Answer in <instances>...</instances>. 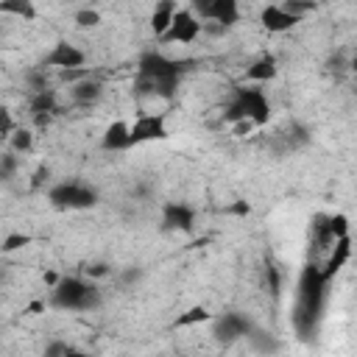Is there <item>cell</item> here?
Instances as JSON below:
<instances>
[{
    "label": "cell",
    "instance_id": "obj_1",
    "mask_svg": "<svg viewBox=\"0 0 357 357\" xmlns=\"http://www.w3.org/2000/svg\"><path fill=\"white\" fill-rule=\"evenodd\" d=\"M192 61L187 59H170L159 50H142L137 59V75H134V95L137 98H156V100H173L184 73Z\"/></svg>",
    "mask_w": 357,
    "mask_h": 357
},
{
    "label": "cell",
    "instance_id": "obj_2",
    "mask_svg": "<svg viewBox=\"0 0 357 357\" xmlns=\"http://www.w3.org/2000/svg\"><path fill=\"white\" fill-rule=\"evenodd\" d=\"M329 279L324 276V268L318 259H307L298 284H296V304H293V329L301 340H310L318 329V321L324 315V298H326Z\"/></svg>",
    "mask_w": 357,
    "mask_h": 357
},
{
    "label": "cell",
    "instance_id": "obj_3",
    "mask_svg": "<svg viewBox=\"0 0 357 357\" xmlns=\"http://www.w3.org/2000/svg\"><path fill=\"white\" fill-rule=\"evenodd\" d=\"M103 301L100 287L84 276H61L56 287H50V307L67 312H86L98 310Z\"/></svg>",
    "mask_w": 357,
    "mask_h": 357
},
{
    "label": "cell",
    "instance_id": "obj_4",
    "mask_svg": "<svg viewBox=\"0 0 357 357\" xmlns=\"http://www.w3.org/2000/svg\"><path fill=\"white\" fill-rule=\"evenodd\" d=\"M223 120L231 126L237 120H251L257 128L271 120V100L259 86H231L229 100L223 106Z\"/></svg>",
    "mask_w": 357,
    "mask_h": 357
},
{
    "label": "cell",
    "instance_id": "obj_5",
    "mask_svg": "<svg viewBox=\"0 0 357 357\" xmlns=\"http://www.w3.org/2000/svg\"><path fill=\"white\" fill-rule=\"evenodd\" d=\"M47 201L53 209H61V212L92 209L98 204V190L78 178H67V181H56L47 187Z\"/></svg>",
    "mask_w": 357,
    "mask_h": 357
},
{
    "label": "cell",
    "instance_id": "obj_6",
    "mask_svg": "<svg viewBox=\"0 0 357 357\" xmlns=\"http://www.w3.org/2000/svg\"><path fill=\"white\" fill-rule=\"evenodd\" d=\"M251 329H254V321L245 312H237V310H229V312L212 318V337L223 346H231L240 337H248Z\"/></svg>",
    "mask_w": 357,
    "mask_h": 357
},
{
    "label": "cell",
    "instance_id": "obj_7",
    "mask_svg": "<svg viewBox=\"0 0 357 357\" xmlns=\"http://www.w3.org/2000/svg\"><path fill=\"white\" fill-rule=\"evenodd\" d=\"M201 31H204L201 17H195L192 8H178L173 22H170V28L159 36V42H165V45H190V42L198 39Z\"/></svg>",
    "mask_w": 357,
    "mask_h": 357
},
{
    "label": "cell",
    "instance_id": "obj_8",
    "mask_svg": "<svg viewBox=\"0 0 357 357\" xmlns=\"http://www.w3.org/2000/svg\"><path fill=\"white\" fill-rule=\"evenodd\" d=\"M195 218H198V212L184 201H165L162 209H159V220H162L165 231L192 234L195 231Z\"/></svg>",
    "mask_w": 357,
    "mask_h": 357
},
{
    "label": "cell",
    "instance_id": "obj_9",
    "mask_svg": "<svg viewBox=\"0 0 357 357\" xmlns=\"http://www.w3.org/2000/svg\"><path fill=\"white\" fill-rule=\"evenodd\" d=\"M42 67H47V70H67V67H86V53L81 50V47H75L73 42H67V39H59V42H53V47L42 56V61H39Z\"/></svg>",
    "mask_w": 357,
    "mask_h": 357
},
{
    "label": "cell",
    "instance_id": "obj_10",
    "mask_svg": "<svg viewBox=\"0 0 357 357\" xmlns=\"http://www.w3.org/2000/svg\"><path fill=\"white\" fill-rule=\"evenodd\" d=\"M167 137H170L167 117L162 112L159 114H139L131 123V148L145 145V142H159V139H167Z\"/></svg>",
    "mask_w": 357,
    "mask_h": 357
},
{
    "label": "cell",
    "instance_id": "obj_11",
    "mask_svg": "<svg viewBox=\"0 0 357 357\" xmlns=\"http://www.w3.org/2000/svg\"><path fill=\"white\" fill-rule=\"evenodd\" d=\"M301 22V14H293L287 11L282 3H271L259 11V25L268 31V33H284L290 28H296Z\"/></svg>",
    "mask_w": 357,
    "mask_h": 357
},
{
    "label": "cell",
    "instance_id": "obj_12",
    "mask_svg": "<svg viewBox=\"0 0 357 357\" xmlns=\"http://www.w3.org/2000/svg\"><path fill=\"white\" fill-rule=\"evenodd\" d=\"M332 243H335V237L329 231V215L326 212H315L310 218V248H312L310 259H315L318 254H326L332 248Z\"/></svg>",
    "mask_w": 357,
    "mask_h": 357
},
{
    "label": "cell",
    "instance_id": "obj_13",
    "mask_svg": "<svg viewBox=\"0 0 357 357\" xmlns=\"http://www.w3.org/2000/svg\"><path fill=\"white\" fill-rule=\"evenodd\" d=\"M351 259V234H343V237H337L335 243H332V248L326 251V259H324V276L326 279H332L335 273H340L343 271V265Z\"/></svg>",
    "mask_w": 357,
    "mask_h": 357
},
{
    "label": "cell",
    "instance_id": "obj_14",
    "mask_svg": "<svg viewBox=\"0 0 357 357\" xmlns=\"http://www.w3.org/2000/svg\"><path fill=\"white\" fill-rule=\"evenodd\" d=\"M100 148L103 151H128L131 148V123L126 120H112L100 137Z\"/></svg>",
    "mask_w": 357,
    "mask_h": 357
},
{
    "label": "cell",
    "instance_id": "obj_15",
    "mask_svg": "<svg viewBox=\"0 0 357 357\" xmlns=\"http://www.w3.org/2000/svg\"><path fill=\"white\" fill-rule=\"evenodd\" d=\"M276 75H279V61H276L273 53L257 56V59L248 64V70H245V81H251V84H268V81H273Z\"/></svg>",
    "mask_w": 357,
    "mask_h": 357
},
{
    "label": "cell",
    "instance_id": "obj_16",
    "mask_svg": "<svg viewBox=\"0 0 357 357\" xmlns=\"http://www.w3.org/2000/svg\"><path fill=\"white\" fill-rule=\"evenodd\" d=\"M100 95H103V84L98 78H92V75L70 86V100L75 106H95L100 100Z\"/></svg>",
    "mask_w": 357,
    "mask_h": 357
},
{
    "label": "cell",
    "instance_id": "obj_17",
    "mask_svg": "<svg viewBox=\"0 0 357 357\" xmlns=\"http://www.w3.org/2000/svg\"><path fill=\"white\" fill-rule=\"evenodd\" d=\"M206 20L218 22L223 31H226V28H234V25L240 22V3H237V0H215Z\"/></svg>",
    "mask_w": 357,
    "mask_h": 357
},
{
    "label": "cell",
    "instance_id": "obj_18",
    "mask_svg": "<svg viewBox=\"0 0 357 357\" xmlns=\"http://www.w3.org/2000/svg\"><path fill=\"white\" fill-rule=\"evenodd\" d=\"M176 11H178L176 0H159V3H156V8L151 11V20H148V25H151V31H153V36H156V39L170 28V22H173Z\"/></svg>",
    "mask_w": 357,
    "mask_h": 357
},
{
    "label": "cell",
    "instance_id": "obj_19",
    "mask_svg": "<svg viewBox=\"0 0 357 357\" xmlns=\"http://www.w3.org/2000/svg\"><path fill=\"white\" fill-rule=\"evenodd\" d=\"M0 14L17 17V20H25V22H33L39 17L33 0H0Z\"/></svg>",
    "mask_w": 357,
    "mask_h": 357
},
{
    "label": "cell",
    "instance_id": "obj_20",
    "mask_svg": "<svg viewBox=\"0 0 357 357\" xmlns=\"http://www.w3.org/2000/svg\"><path fill=\"white\" fill-rule=\"evenodd\" d=\"M31 114H59V95L56 89H39L31 95Z\"/></svg>",
    "mask_w": 357,
    "mask_h": 357
},
{
    "label": "cell",
    "instance_id": "obj_21",
    "mask_svg": "<svg viewBox=\"0 0 357 357\" xmlns=\"http://www.w3.org/2000/svg\"><path fill=\"white\" fill-rule=\"evenodd\" d=\"M215 315L204 307V304H192L190 310H184L176 321H173V329H187V326H198V324H206V321H212Z\"/></svg>",
    "mask_w": 357,
    "mask_h": 357
},
{
    "label": "cell",
    "instance_id": "obj_22",
    "mask_svg": "<svg viewBox=\"0 0 357 357\" xmlns=\"http://www.w3.org/2000/svg\"><path fill=\"white\" fill-rule=\"evenodd\" d=\"M282 139H284V148L296 151V148H301V145L310 142V128L301 126V123H290V128L282 131Z\"/></svg>",
    "mask_w": 357,
    "mask_h": 357
},
{
    "label": "cell",
    "instance_id": "obj_23",
    "mask_svg": "<svg viewBox=\"0 0 357 357\" xmlns=\"http://www.w3.org/2000/svg\"><path fill=\"white\" fill-rule=\"evenodd\" d=\"M6 148H11V151H14V153H20V156H22V153H28V151L33 148V131L20 126V128L6 139Z\"/></svg>",
    "mask_w": 357,
    "mask_h": 357
},
{
    "label": "cell",
    "instance_id": "obj_24",
    "mask_svg": "<svg viewBox=\"0 0 357 357\" xmlns=\"http://www.w3.org/2000/svg\"><path fill=\"white\" fill-rule=\"evenodd\" d=\"M25 84H28L33 92H39V89H47V86H50V75H47V67H42V64L31 67V70L25 73Z\"/></svg>",
    "mask_w": 357,
    "mask_h": 357
},
{
    "label": "cell",
    "instance_id": "obj_25",
    "mask_svg": "<svg viewBox=\"0 0 357 357\" xmlns=\"http://www.w3.org/2000/svg\"><path fill=\"white\" fill-rule=\"evenodd\" d=\"M25 245H31V234L8 231V234L3 237V243H0V251H3V254H14V251H20V248H25Z\"/></svg>",
    "mask_w": 357,
    "mask_h": 357
},
{
    "label": "cell",
    "instance_id": "obj_26",
    "mask_svg": "<svg viewBox=\"0 0 357 357\" xmlns=\"http://www.w3.org/2000/svg\"><path fill=\"white\" fill-rule=\"evenodd\" d=\"M73 20H75L78 28H98V25L103 22V17H100L98 8H78V11L73 14Z\"/></svg>",
    "mask_w": 357,
    "mask_h": 357
},
{
    "label": "cell",
    "instance_id": "obj_27",
    "mask_svg": "<svg viewBox=\"0 0 357 357\" xmlns=\"http://www.w3.org/2000/svg\"><path fill=\"white\" fill-rule=\"evenodd\" d=\"M17 156L20 153H14L11 148H6L3 153H0V181H11V176L17 173Z\"/></svg>",
    "mask_w": 357,
    "mask_h": 357
},
{
    "label": "cell",
    "instance_id": "obj_28",
    "mask_svg": "<svg viewBox=\"0 0 357 357\" xmlns=\"http://www.w3.org/2000/svg\"><path fill=\"white\" fill-rule=\"evenodd\" d=\"M248 340H254V346H257L259 351H276V349H279V343L273 340V335H271V332H259L257 326L251 329Z\"/></svg>",
    "mask_w": 357,
    "mask_h": 357
},
{
    "label": "cell",
    "instance_id": "obj_29",
    "mask_svg": "<svg viewBox=\"0 0 357 357\" xmlns=\"http://www.w3.org/2000/svg\"><path fill=\"white\" fill-rule=\"evenodd\" d=\"M89 75H92L89 67H67V70H59V81L67 84V86H73V84H78V81H84Z\"/></svg>",
    "mask_w": 357,
    "mask_h": 357
},
{
    "label": "cell",
    "instance_id": "obj_30",
    "mask_svg": "<svg viewBox=\"0 0 357 357\" xmlns=\"http://www.w3.org/2000/svg\"><path fill=\"white\" fill-rule=\"evenodd\" d=\"M329 231H332V237H335V240H337V237H343V234H351V231H349V218H346L343 212L329 215Z\"/></svg>",
    "mask_w": 357,
    "mask_h": 357
},
{
    "label": "cell",
    "instance_id": "obj_31",
    "mask_svg": "<svg viewBox=\"0 0 357 357\" xmlns=\"http://www.w3.org/2000/svg\"><path fill=\"white\" fill-rule=\"evenodd\" d=\"M67 354H78V349L64 340H53L50 346H45V357H67Z\"/></svg>",
    "mask_w": 357,
    "mask_h": 357
},
{
    "label": "cell",
    "instance_id": "obj_32",
    "mask_svg": "<svg viewBox=\"0 0 357 357\" xmlns=\"http://www.w3.org/2000/svg\"><path fill=\"white\" fill-rule=\"evenodd\" d=\"M0 117H3V128H0V137H3V139H8V137H11V134L20 128V126L14 123V117H11V109H8V106H3V109H0Z\"/></svg>",
    "mask_w": 357,
    "mask_h": 357
},
{
    "label": "cell",
    "instance_id": "obj_33",
    "mask_svg": "<svg viewBox=\"0 0 357 357\" xmlns=\"http://www.w3.org/2000/svg\"><path fill=\"white\" fill-rule=\"evenodd\" d=\"M265 279H268V290H271V296H273V298H279V287H282V284H279V279H282V276H279V268L268 262Z\"/></svg>",
    "mask_w": 357,
    "mask_h": 357
},
{
    "label": "cell",
    "instance_id": "obj_34",
    "mask_svg": "<svg viewBox=\"0 0 357 357\" xmlns=\"http://www.w3.org/2000/svg\"><path fill=\"white\" fill-rule=\"evenodd\" d=\"M282 6H284L287 11H293V14H301V17H304L307 11H312V8H315V0H284Z\"/></svg>",
    "mask_w": 357,
    "mask_h": 357
},
{
    "label": "cell",
    "instance_id": "obj_35",
    "mask_svg": "<svg viewBox=\"0 0 357 357\" xmlns=\"http://www.w3.org/2000/svg\"><path fill=\"white\" fill-rule=\"evenodd\" d=\"M142 279V268L139 265H128V268H123V273H120V284H137Z\"/></svg>",
    "mask_w": 357,
    "mask_h": 357
},
{
    "label": "cell",
    "instance_id": "obj_36",
    "mask_svg": "<svg viewBox=\"0 0 357 357\" xmlns=\"http://www.w3.org/2000/svg\"><path fill=\"white\" fill-rule=\"evenodd\" d=\"M112 271V265H106V262H89L86 268H84V273L89 276V279H100V276H106Z\"/></svg>",
    "mask_w": 357,
    "mask_h": 357
},
{
    "label": "cell",
    "instance_id": "obj_37",
    "mask_svg": "<svg viewBox=\"0 0 357 357\" xmlns=\"http://www.w3.org/2000/svg\"><path fill=\"white\" fill-rule=\"evenodd\" d=\"M47 176H50V167L47 165H39L33 170V178H31V190H39L42 184H47Z\"/></svg>",
    "mask_w": 357,
    "mask_h": 357
},
{
    "label": "cell",
    "instance_id": "obj_38",
    "mask_svg": "<svg viewBox=\"0 0 357 357\" xmlns=\"http://www.w3.org/2000/svg\"><path fill=\"white\" fill-rule=\"evenodd\" d=\"M226 215H237V218H245V215H251V204H245V201H231L229 206H226Z\"/></svg>",
    "mask_w": 357,
    "mask_h": 357
},
{
    "label": "cell",
    "instance_id": "obj_39",
    "mask_svg": "<svg viewBox=\"0 0 357 357\" xmlns=\"http://www.w3.org/2000/svg\"><path fill=\"white\" fill-rule=\"evenodd\" d=\"M212 3H215V0H190V8L195 11V17L206 20V17H209V8H212Z\"/></svg>",
    "mask_w": 357,
    "mask_h": 357
},
{
    "label": "cell",
    "instance_id": "obj_40",
    "mask_svg": "<svg viewBox=\"0 0 357 357\" xmlns=\"http://www.w3.org/2000/svg\"><path fill=\"white\" fill-rule=\"evenodd\" d=\"M257 126L251 123V120H237V123H231V131H234V137H245V134H251Z\"/></svg>",
    "mask_w": 357,
    "mask_h": 357
},
{
    "label": "cell",
    "instance_id": "obj_41",
    "mask_svg": "<svg viewBox=\"0 0 357 357\" xmlns=\"http://www.w3.org/2000/svg\"><path fill=\"white\" fill-rule=\"evenodd\" d=\"M39 312H45V301H31L25 307V315H39Z\"/></svg>",
    "mask_w": 357,
    "mask_h": 357
},
{
    "label": "cell",
    "instance_id": "obj_42",
    "mask_svg": "<svg viewBox=\"0 0 357 357\" xmlns=\"http://www.w3.org/2000/svg\"><path fill=\"white\" fill-rule=\"evenodd\" d=\"M42 279H45V284H47V287H56V284H59V279H61V276H59V273H56V271H45V276H42Z\"/></svg>",
    "mask_w": 357,
    "mask_h": 357
},
{
    "label": "cell",
    "instance_id": "obj_43",
    "mask_svg": "<svg viewBox=\"0 0 357 357\" xmlns=\"http://www.w3.org/2000/svg\"><path fill=\"white\" fill-rule=\"evenodd\" d=\"M349 67H351V73H354V75H357V56H354V59H351V64H349Z\"/></svg>",
    "mask_w": 357,
    "mask_h": 357
}]
</instances>
